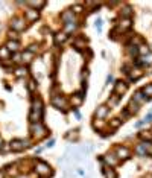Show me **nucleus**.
Masks as SVG:
<instances>
[{
    "label": "nucleus",
    "mask_w": 152,
    "mask_h": 178,
    "mask_svg": "<svg viewBox=\"0 0 152 178\" xmlns=\"http://www.w3.org/2000/svg\"><path fill=\"white\" fill-rule=\"evenodd\" d=\"M66 40H67V34H66V32H56V34H55V43H56V44H59V43L63 44Z\"/></svg>",
    "instance_id": "nucleus-17"
},
{
    "label": "nucleus",
    "mask_w": 152,
    "mask_h": 178,
    "mask_svg": "<svg viewBox=\"0 0 152 178\" xmlns=\"http://www.w3.org/2000/svg\"><path fill=\"white\" fill-rule=\"evenodd\" d=\"M135 152L140 155V157H146L148 154H146V149H145V146H143V143H140L137 148H135Z\"/></svg>",
    "instance_id": "nucleus-24"
},
{
    "label": "nucleus",
    "mask_w": 152,
    "mask_h": 178,
    "mask_svg": "<svg viewBox=\"0 0 152 178\" xmlns=\"http://www.w3.org/2000/svg\"><path fill=\"white\" fill-rule=\"evenodd\" d=\"M11 28H12V31H15V32H20V31H23V29L26 28L25 18H21V17H15V18L11 21Z\"/></svg>",
    "instance_id": "nucleus-4"
},
{
    "label": "nucleus",
    "mask_w": 152,
    "mask_h": 178,
    "mask_svg": "<svg viewBox=\"0 0 152 178\" xmlns=\"http://www.w3.org/2000/svg\"><path fill=\"white\" fill-rule=\"evenodd\" d=\"M26 73H28V70L23 69V67H18V69L15 70V75H17V76H25Z\"/></svg>",
    "instance_id": "nucleus-35"
},
{
    "label": "nucleus",
    "mask_w": 152,
    "mask_h": 178,
    "mask_svg": "<svg viewBox=\"0 0 152 178\" xmlns=\"http://www.w3.org/2000/svg\"><path fill=\"white\" fill-rule=\"evenodd\" d=\"M28 89L31 90V91H34V90L37 89V84H35V81H32V79H31V81L28 82Z\"/></svg>",
    "instance_id": "nucleus-36"
},
{
    "label": "nucleus",
    "mask_w": 152,
    "mask_h": 178,
    "mask_svg": "<svg viewBox=\"0 0 152 178\" xmlns=\"http://www.w3.org/2000/svg\"><path fill=\"white\" fill-rule=\"evenodd\" d=\"M104 175L105 178H117V174H116V171H114L113 168H104Z\"/></svg>",
    "instance_id": "nucleus-19"
},
{
    "label": "nucleus",
    "mask_w": 152,
    "mask_h": 178,
    "mask_svg": "<svg viewBox=\"0 0 152 178\" xmlns=\"http://www.w3.org/2000/svg\"><path fill=\"white\" fill-rule=\"evenodd\" d=\"M120 15H122V18H131V15H132V8H131V6H123Z\"/></svg>",
    "instance_id": "nucleus-18"
},
{
    "label": "nucleus",
    "mask_w": 152,
    "mask_h": 178,
    "mask_svg": "<svg viewBox=\"0 0 152 178\" xmlns=\"http://www.w3.org/2000/svg\"><path fill=\"white\" fill-rule=\"evenodd\" d=\"M140 138L148 140V142H152V133L151 131H143V133H140Z\"/></svg>",
    "instance_id": "nucleus-27"
},
{
    "label": "nucleus",
    "mask_w": 152,
    "mask_h": 178,
    "mask_svg": "<svg viewBox=\"0 0 152 178\" xmlns=\"http://www.w3.org/2000/svg\"><path fill=\"white\" fill-rule=\"evenodd\" d=\"M32 58H34V53H31V52H25V53H21V62H26V64H29L31 61H32Z\"/></svg>",
    "instance_id": "nucleus-20"
},
{
    "label": "nucleus",
    "mask_w": 152,
    "mask_h": 178,
    "mask_svg": "<svg viewBox=\"0 0 152 178\" xmlns=\"http://www.w3.org/2000/svg\"><path fill=\"white\" fill-rule=\"evenodd\" d=\"M35 171H37L38 175H43V177H46V175L50 174V168H49V165H46V163H43V161H37V165H35Z\"/></svg>",
    "instance_id": "nucleus-6"
},
{
    "label": "nucleus",
    "mask_w": 152,
    "mask_h": 178,
    "mask_svg": "<svg viewBox=\"0 0 152 178\" xmlns=\"http://www.w3.org/2000/svg\"><path fill=\"white\" fill-rule=\"evenodd\" d=\"M142 93H143L146 97H151V96H152V84H148L145 89L142 90Z\"/></svg>",
    "instance_id": "nucleus-28"
},
{
    "label": "nucleus",
    "mask_w": 152,
    "mask_h": 178,
    "mask_svg": "<svg viewBox=\"0 0 152 178\" xmlns=\"http://www.w3.org/2000/svg\"><path fill=\"white\" fill-rule=\"evenodd\" d=\"M82 100H84V96H82V93H76L75 96H73V99H72V102H73V105H75V107L81 105V104H82Z\"/></svg>",
    "instance_id": "nucleus-21"
},
{
    "label": "nucleus",
    "mask_w": 152,
    "mask_h": 178,
    "mask_svg": "<svg viewBox=\"0 0 152 178\" xmlns=\"http://www.w3.org/2000/svg\"><path fill=\"white\" fill-rule=\"evenodd\" d=\"M126 90H128V84L125 81H117L114 84V94H117V96H122Z\"/></svg>",
    "instance_id": "nucleus-9"
},
{
    "label": "nucleus",
    "mask_w": 152,
    "mask_h": 178,
    "mask_svg": "<svg viewBox=\"0 0 152 178\" xmlns=\"http://www.w3.org/2000/svg\"><path fill=\"white\" fill-rule=\"evenodd\" d=\"M108 113H110L108 105H101V107H97V110H96V113H94V117L99 119V120H102V119H105V117L108 116Z\"/></svg>",
    "instance_id": "nucleus-8"
},
{
    "label": "nucleus",
    "mask_w": 152,
    "mask_h": 178,
    "mask_svg": "<svg viewBox=\"0 0 152 178\" xmlns=\"http://www.w3.org/2000/svg\"><path fill=\"white\" fill-rule=\"evenodd\" d=\"M132 26V23H131V18H122L120 20V23H119V31L120 32H123V31H126V29H129Z\"/></svg>",
    "instance_id": "nucleus-12"
},
{
    "label": "nucleus",
    "mask_w": 152,
    "mask_h": 178,
    "mask_svg": "<svg viewBox=\"0 0 152 178\" xmlns=\"http://www.w3.org/2000/svg\"><path fill=\"white\" fill-rule=\"evenodd\" d=\"M38 11H35V9H28L26 12H25V17H26V20L28 21H35L38 18Z\"/></svg>",
    "instance_id": "nucleus-13"
},
{
    "label": "nucleus",
    "mask_w": 152,
    "mask_h": 178,
    "mask_svg": "<svg viewBox=\"0 0 152 178\" xmlns=\"http://www.w3.org/2000/svg\"><path fill=\"white\" fill-rule=\"evenodd\" d=\"M28 146H29V142L28 140H12L11 142V149L12 151H23Z\"/></svg>",
    "instance_id": "nucleus-7"
},
{
    "label": "nucleus",
    "mask_w": 152,
    "mask_h": 178,
    "mask_svg": "<svg viewBox=\"0 0 152 178\" xmlns=\"http://www.w3.org/2000/svg\"><path fill=\"white\" fill-rule=\"evenodd\" d=\"M139 53H143V55H148V53H151V50H149V47L145 44L139 46Z\"/></svg>",
    "instance_id": "nucleus-33"
},
{
    "label": "nucleus",
    "mask_w": 152,
    "mask_h": 178,
    "mask_svg": "<svg viewBox=\"0 0 152 178\" xmlns=\"http://www.w3.org/2000/svg\"><path fill=\"white\" fill-rule=\"evenodd\" d=\"M128 75H129V81H137L139 78L143 76V72H142L140 69H132Z\"/></svg>",
    "instance_id": "nucleus-14"
},
{
    "label": "nucleus",
    "mask_w": 152,
    "mask_h": 178,
    "mask_svg": "<svg viewBox=\"0 0 152 178\" xmlns=\"http://www.w3.org/2000/svg\"><path fill=\"white\" fill-rule=\"evenodd\" d=\"M52 105L55 107V108H58V110H63V111H66L67 110V99L64 97V96H61V94H56V96H52Z\"/></svg>",
    "instance_id": "nucleus-3"
},
{
    "label": "nucleus",
    "mask_w": 152,
    "mask_h": 178,
    "mask_svg": "<svg viewBox=\"0 0 152 178\" xmlns=\"http://www.w3.org/2000/svg\"><path fill=\"white\" fill-rule=\"evenodd\" d=\"M122 122H123L122 119H117V117H114V119H111V120H110V127H111L113 130H116V128H119V127L122 125Z\"/></svg>",
    "instance_id": "nucleus-23"
},
{
    "label": "nucleus",
    "mask_w": 152,
    "mask_h": 178,
    "mask_svg": "<svg viewBox=\"0 0 152 178\" xmlns=\"http://www.w3.org/2000/svg\"><path fill=\"white\" fill-rule=\"evenodd\" d=\"M73 46H75L76 49H84L85 47V40L84 38H78L73 41Z\"/></svg>",
    "instance_id": "nucleus-26"
},
{
    "label": "nucleus",
    "mask_w": 152,
    "mask_h": 178,
    "mask_svg": "<svg viewBox=\"0 0 152 178\" xmlns=\"http://www.w3.org/2000/svg\"><path fill=\"white\" fill-rule=\"evenodd\" d=\"M12 61H14V62H21V55H20V53H15Z\"/></svg>",
    "instance_id": "nucleus-38"
},
{
    "label": "nucleus",
    "mask_w": 152,
    "mask_h": 178,
    "mask_svg": "<svg viewBox=\"0 0 152 178\" xmlns=\"http://www.w3.org/2000/svg\"><path fill=\"white\" fill-rule=\"evenodd\" d=\"M140 62H142V66H149V64H152V53H148V56L145 55Z\"/></svg>",
    "instance_id": "nucleus-25"
},
{
    "label": "nucleus",
    "mask_w": 152,
    "mask_h": 178,
    "mask_svg": "<svg viewBox=\"0 0 152 178\" xmlns=\"http://www.w3.org/2000/svg\"><path fill=\"white\" fill-rule=\"evenodd\" d=\"M96 29H97V31H101V29H102V21H101V20H97V21H96Z\"/></svg>",
    "instance_id": "nucleus-39"
},
{
    "label": "nucleus",
    "mask_w": 152,
    "mask_h": 178,
    "mask_svg": "<svg viewBox=\"0 0 152 178\" xmlns=\"http://www.w3.org/2000/svg\"><path fill=\"white\" fill-rule=\"evenodd\" d=\"M73 14H81L82 12V6H79V5H76V6H73Z\"/></svg>",
    "instance_id": "nucleus-37"
},
{
    "label": "nucleus",
    "mask_w": 152,
    "mask_h": 178,
    "mask_svg": "<svg viewBox=\"0 0 152 178\" xmlns=\"http://www.w3.org/2000/svg\"><path fill=\"white\" fill-rule=\"evenodd\" d=\"M0 178H5V174H3L2 171H0Z\"/></svg>",
    "instance_id": "nucleus-40"
},
{
    "label": "nucleus",
    "mask_w": 152,
    "mask_h": 178,
    "mask_svg": "<svg viewBox=\"0 0 152 178\" xmlns=\"http://www.w3.org/2000/svg\"><path fill=\"white\" fill-rule=\"evenodd\" d=\"M41 116H43V102H41L40 97H37L32 102V110H31V114H29V120L32 123H37V122H40Z\"/></svg>",
    "instance_id": "nucleus-1"
},
{
    "label": "nucleus",
    "mask_w": 152,
    "mask_h": 178,
    "mask_svg": "<svg viewBox=\"0 0 152 178\" xmlns=\"http://www.w3.org/2000/svg\"><path fill=\"white\" fill-rule=\"evenodd\" d=\"M31 134H32V137H35V138H41V137H44V135L47 134V130H46V127H44L41 122H37V123H32V127H31Z\"/></svg>",
    "instance_id": "nucleus-2"
},
{
    "label": "nucleus",
    "mask_w": 152,
    "mask_h": 178,
    "mask_svg": "<svg viewBox=\"0 0 152 178\" xmlns=\"http://www.w3.org/2000/svg\"><path fill=\"white\" fill-rule=\"evenodd\" d=\"M116 155H117L119 160H126V158H129L131 151H129L126 146H117V148H116Z\"/></svg>",
    "instance_id": "nucleus-5"
},
{
    "label": "nucleus",
    "mask_w": 152,
    "mask_h": 178,
    "mask_svg": "<svg viewBox=\"0 0 152 178\" xmlns=\"http://www.w3.org/2000/svg\"><path fill=\"white\" fill-rule=\"evenodd\" d=\"M126 110H128L131 114H132V113H137V111H139V104H135L134 100H131V102H129V105L126 107Z\"/></svg>",
    "instance_id": "nucleus-22"
},
{
    "label": "nucleus",
    "mask_w": 152,
    "mask_h": 178,
    "mask_svg": "<svg viewBox=\"0 0 152 178\" xmlns=\"http://www.w3.org/2000/svg\"><path fill=\"white\" fill-rule=\"evenodd\" d=\"M117 161H119V158H117L116 154H107L104 157V163H107L108 168H113L114 165H117Z\"/></svg>",
    "instance_id": "nucleus-11"
},
{
    "label": "nucleus",
    "mask_w": 152,
    "mask_h": 178,
    "mask_svg": "<svg viewBox=\"0 0 152 178\" xmlns=\"http://www.w3.org/2000/svg\"><path fill=\"white\" fill-rule=\"evenodd\" d=\"M61 20L64 21V25H69V23H73L75 21V14L72 9H67L61 14Z\"/></svg>",
    "instance_id": "nucleus-10"
},
{
    "label": "nucleus",
    "mask_w": 152,
    "mask_h": 178,
    "mask_svg": "<svg viewBox=\"0 0 152 178\" xmlns=\"http://www.w3.org/2000/svg\"><path fill=\"white\" fill-rule=\"evenodd\" d=\"M64 28H66V34H67V32H72V31H75L76 28H78V23H76V21H73V23L64 25Z\"/></svg>",
    "instance_id": "nucleus-29"
},
{
    "label": "nucleus",
    "mask_w": 152,
    "mask_h": 178,
    "mask_svg": "<svg viewBox=\"0 0 152 178\" xmlns=\"http://www.w3.org/2000/svg\"><path fill=\"white\" fill-rule=\"evenodd\" d=\"M8 49L6 47H3V49H0V59H8Z\"/></svg>",
    "instance_id": "nucleus-34"
},
{
    "label": "nucleus",
    "mask_w": 152,
    "mask_h": 178,
    "mask_svg": "<svg viewBox=\"0 0 152 178\" xmlns=\"http://www.w3.org/2000/svg\"><path fill=\"white\" fill-rule=\"evenodd\" d=\"M28 5H29V6H32V8H35V11H38V9H40V8H43L46 3H44V2H29Z\"/></svg>",
    "instance_id": "nucleus-30"
},
{
    "label": "nucleus",
    "mask_w": 152,
    "mask_h": 178,
    "mask_svg": "<svg viewBox=\"0 0 152 178\" xmlns=\"http://www.w3.org/2000/svg\"><path fill=\"white\" fill-rule=\"evenodd\" d=\"M9 52H14V53H17V50H18V47H20V44H18V41L17 40H11V41H8L6 43V46H5Z\"/></svg>",
    "instance_id": "nucleus-15"
},
{
    "label": "nucleus",
    "mask_w": 152,
    "mask_h": 178,
    "mask_svg": "<svg viewBox=\"0 0 152 178\" xmlns=\"http://www.w3.org/2000/svg\"><path fill=\"white\" fill-rule=\"evenodd\" d=\"M0 149H2V138H0Z\"/></svg>",
    "instance_id": "nucleus-41"
},
{
    "label": "nucleus",
    "mask_w": 152,
    "mask_h": 178,
    "mask_svg": "<svg viewBox=\"0 0 152 178\" xmlns=\"http://www.w3.org/2000/svg\"><path fill=\"white\" fill-rule=\"evenodd\" d=\"M128 52H129V55H134V56H137L139 55V46H129V49H128Z\"/></svg>",
    "instance_id": "nucleus-32"
},
{
    "label": "nucleus",
    "mask_w": 152,
    "mask_h": 178,
    "mask_svg": "<svg viewBox=\"0 0 152 178\" xmlns=\"http://www.w3.org/2000/svg\"><path fill=\"white\" fill-rule=\"evenodd\" d=\"M148 99H149V97H146L142 91H137V93L134 94V97H132V100H134L135 104H139V105H140V104H143V102H146Z\"/></svg>",
    "instance_id": "nucleus-16"
},
{
    "label": "nucleus",
    "mask_w": 152,
    "mask_h": 178,
    "mask_svg": "<svg viewBox=\"0 0 152 178\" xmlns=\"http://www.w3.org/2000/svg\"><path fill=\"white\" fill-rule=\"evenodd\" d=\"M143 146L146 149V154L148 155H152V142H143Z\"/></svg>",
    "instance_id": "nucleus-31"
}]
</instances>
